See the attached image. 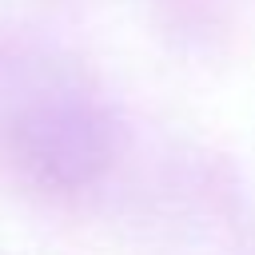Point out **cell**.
<instances>
[{
	"instance_id": "6da1fadb",
	"label": "cell",
	"mask_w": 255,
	"mask_h": 255,
	"mask_svg": "<svg viewBox=\"0 0 255 255\" xmlns=\"http://www.w3.org/2000/svg\"><path fill=\"white\" fill-rule=\"evenodd\" d=\"M0 159L36 191H88L116 159V116L76 64L12 52L0 60Z\"/></svg>"
}]
</instances>
